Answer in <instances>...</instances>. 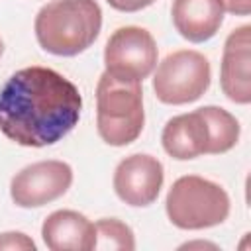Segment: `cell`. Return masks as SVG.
I'll return each instance as SVG.
<instances>
[{"label":"cell","instance_id":"6da1fadb","mask_svg":"<svg viewBox=\"0 0 251 251\" xmlns=\"http://www.w3.org/2000/svg\"><path fill=\"white\" fill-rule=\"evenodd\" d=\"M82 96L61 73L31 65L0 88V131L24 147L61 141L80 120Z\"/></svg>","mask_w":251,"mask_h":251},{"label":"cell","instance_id":"7a4b0ae2","mask_svg":"<svg viewBox=\"0 0 251 251\" xmlns=\"http://www.w3.org/2000/svg\"><path fill=\"white\" fill-rule=\"evenodd\" d=\"M33 27L47 53L75 57L96 41L102 10L96 0H53L37 12Z\"/></svg>","mask_w":251,"mask_h":251},{"label":"cell","instance_id":"3957f363","mask_svg":"<svg viewBox=\"0 0 251 251\" xmlns=\"http://www.w3.org/2000/svg\"><path fill=\"white\" fill-rule=\"evenodd\" d=\"M141 82H122L104 73L96 84V127L102 141L114 147L135 141L143 129Z\"/></svg>","mask_w":251,"mask_h":251},{"label":"cell","instance_id":"277c9868","mask_svg":"<svg viewBox=\"0 0 251 251\" xmlns=\"http://www.w3.org/2000/svg\"><path fill=\"white\" fill-rule=\"evenodd\" d=\"M165 208L173 226L180 229H204L220 226L227 218L229 196L220 184L186 175L173 182Z\"/></svg>","mask_w":251,"mask_h":251},{"label":"cell","instance_id":"5b68a950","mask_svg":"<svg viewBox=\"0 0 251 251\" xmlns=\"http://www.w3.org/2000/svg\"><path fill=\"white\" fill-rule=\"evenodd\" d=\"M210 76V63L202 53L180 49L159 63L153 76V90L163 104H190L208 90Z\"/></svg>","mask_w":251,"mask_h":251},{"label":"cell","instance_id":"8992f818","mask_svg":"<svg viewBox=\"0 0 251 251\" xmlns=\"http://www.w3.org/2000/svg\"><path fill=\"white\" fill-rule=\"evenodd\" d=\"M157 55V43L147 29L118 27L104 47V73L122 82H141L153 73Z\"/></svg>","mask_w":251,"mask_h":251},{"label":"cell","instance_id":"52a82bcc","mask_svg":"<svg viewBox=\"0 0 251 251\" xmlns=\"http://www.w3.org/2000/svg\"><path fill=\"white\" fill-rule=\"evenodd\" d=\"M73 184V169L63 161H39L24 167L10 184L20 208H39L61 198Z\"/></svg>","mask_w":251,"mask_h":251},{"label":"cell","instance_id":"ba28073f","mask_svg":"<svg viewBox=\"0 0 251 251\" xmlns=\"http://www.w3.org/2000/svg\"><path fill=\"white\" fill-rule=\"evenodd\" d=\"M163 165L157 157L135 153L120 161L114 171V190L129 206H149L157 200L163 186Z\"/></svg>","mask_w":251,"mask_h":251},{"label":"cell","instance_id":"9c48e42d","mask_svg":"<svg viewBox=\"0 0 251 251\" xmlns=\"http://www.w3.org/2000/svg\"><path fill=\"white\" fill-rule=\"evenodd\" d=\"M251 25H239L233 29L222 53L220 65V84L224 94L235 104L251 102V78H249V61H251Z\"/></svg>","mask_w":251,"mask_h":251},{"label":"cell","instance_id":"30bf717a","mask_svg":"<svg viewBox=\"0 0 251 251\" xmlns=\"http://www.w3.org/2000/svg\"><path fill=\"white\" fill-rule=\"evenodd\" d=\"M163 149L178 161H188L212 151V131L202 110L171 118L163 127Z\"/></svg>","mask_w":251,"mask_h":251},{"label":"cell","instance_id":"8fae6325","mask_svg":"<svg viewBox=\"0 0 251 251\" xmlns=\"http://www.w3.org/2000/svg\"><path fill=\"white\" fill-rule=\"evenodd\" d=\"M41 237L51 251H90L94 249V224L75 210H57L45 218Z\"/></svg>","mask_w":251,"mask_h":251},{"label":"cell","instance_id":"7c38bea8","mask_svg":"<svg viewBox=\"0 0 251 251\" xmlns=\"http://www.w3.org/2000/svg\"><path fill=\"white\" fill-rule=\"evenodd\" d=\"M171 16L184 39L202 43L218 33L224 22V6L222 0H175Z\"/></svg>","mask_w":251,"mask_h":251},{"label":"cell","instance_id":"4fadbf2b","mask_svg":"<svg viewBox=\"0 0 251 251\" xmlns=\"http://www.w3.org/2000/svg\"><path fill=\"white\" fill-rule=\"evenodd\" d=\"M202 114L208 120L212 131V151L210 155L229 151L239 139V122L224 108L218 106H202Z\"/></svg>","mask_w":251,"mask_h":251},{"label":"cell","instance_id":"5bb4252c","mask_svg":"<svg viewBox=\"0 0 251 251\" xmlns=\"http://www.w3.org/2000/svg\"><path fill=\"white\" fill-rule=\"evenodd\" d=\"M94 249H135L133 231L116 218H104L94 224Z\"/></svg>","mask_w":251,"mask_h":251},{"label":"cell","instance_id":"9a60e30c","mask_svg":"<svg viewBox=\"0 0 251 251\" xmlns=\"http://www.w3.org/2000/svg\"><path fill=\"white\" fill-rule=\"evenodd\" d=\"M0 249H16V251L31 249V251H35V243L25 233L8 231V233H0Z\"/></svg>","mask_w":251,"mask_h":251},{"label":"cell","instance_id":"2e32d148","mask_svg":"<svg viewBox=\"0 0 251 251\" xmlns=\"http://www.w3.org/2000/svg\"><path fill=\"white\" fill-rule=\"evenodd\" d=\"M106 2L118 12H139L151 6L155 0H106Z\"/></svg>","mask_w":251,"mask_h":251},{"label":"cell","instance_id":"e0dca14e","mask_svg":"<svg viewBox=\"0 0 251 251\" xmlns=\"http://www.w3.org/2000/svg\"><path fill=\"white\" fill-rule=\"evenodd\" d=\"M224 12H229L233 16H249L251 12V0H222Z\"/></svg>","mask_w":251,"mask_h":251},{"label":"cell","instance_id":"ac0fdd59","mask_svg":"<svg viewBox=\"0 0 251 251\" xmlns=\"http://www.w3.org/2000/svg\"><path fill=\"white\" fill-rule=\"evenodd\" d=\"M202 245H206V247H214V245H210V243H200V241H198V243H186L184 247H202Z\"/></svg>","mask_w":251,"mask_h":251},{"label":"cell","instance_id":"d6986e66","mask_svg":"<svg viewBox=\"0 0 251 251\" xmlns=\"http://www.w3.org/2000/svg\"><path fill=\"white\" fill-rule=\"evenodd\" d=\"M2 53H4V43H2V39H0V57H2Z\"/></svg>","mask_w":251,"mask_h":251}]
</instances>
